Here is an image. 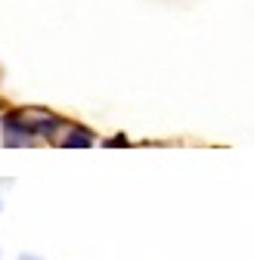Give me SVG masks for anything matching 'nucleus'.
Instances as JSON below:
<instances>
[{
	"mask_svg": "<svg viewBox=\"0 0 254 260\" xmlns=\"http://www.w3.org/2000/svg\"><path fill=\"white\" fill-rule=\"evenodd\" d=\"M59 143L66 146V149H90L93 143H97V137H93L87 127H69V134L62 137Z\"/></svg>",
	"mask_w": 254,
	"mask_h": 260,
	"instance_id": "nucleus-1",
	"label": "nucleus"
},
{
	"mask_svg": "<svg viewBox=\"0 0 254 260\" xmlns=\"http://www.w3.org/2000/svg\"><path fill=\"white\" fill-rule=\"evenodd\" d=\"M106 146H127V137H112V140H106Z\"/></svg>",
	"mask_w": 254,
	"mask_h": 260,
	"instance_id": "nucleus-2",
	"label": "nucleus"
}]
</instances>
